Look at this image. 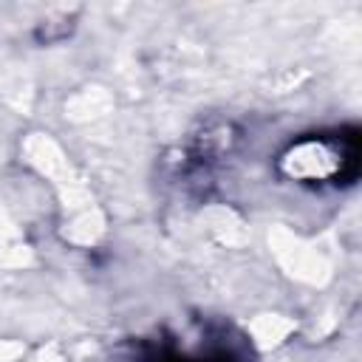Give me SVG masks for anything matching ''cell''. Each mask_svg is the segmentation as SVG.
<instances>
[{"mask_svg":"<svg viewBox=\"0 0 362 362\" xmlns=\"http://www.w3.org/2000/svg\"><path fill=\"white\" fill-rule=\"evenodd\" d=\"M356 136L314 133L291 141L280 153V173L308 187H337L356 173Z\"/></svg>","mask_w":362,"mask_h":362,"instance_id":"cell-1","label":"cell"}]
</instances>
